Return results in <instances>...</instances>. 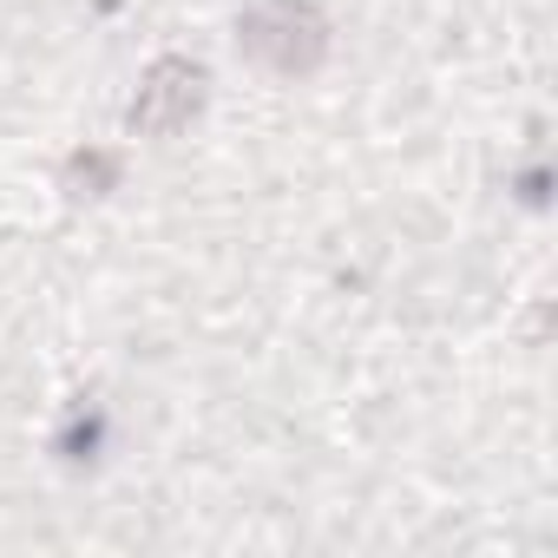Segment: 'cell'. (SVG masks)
<instances>
[{
  "label": "cell",
  "mask_w": 558,
  "mask_h": 558,
  "mask_svg": "<svg viewBox=\"0 0 558 558\" xmlns=\"http://www.w3.org/2000/svg\"><path fill=\"white\" fill-rule=\"evenodd\" d=\"M197 99H204V73H197L191 60H165V66L151 73L145 99L132 106V125H138V132H178V125L197 112Z\"/></svg>",
  "instance_id": "obj_1"
}]
</instances>
